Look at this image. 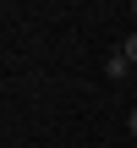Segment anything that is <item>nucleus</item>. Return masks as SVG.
<instances>
[{"mask_svg":"<svg viewBox=\"0 0 137 148\" xmlns=\"http://www.w3.org/2000/svg\"><path fill=\"white\" fill-rule=\"evenodd\" d=\"M126 126H132V137H137V104H132V115H126Z\"/></svg>","mask_w":137,"mask_h":148,"instance_id":"3","label":"nucleus"},{"mask_svg":"<svg viewBox=\"0 0 137 148\" xmlns=\"http://www.w3.org/2000/svg\"><path fill=\"white\" fill-rule=\"evenodd\" d=\"M121 55H126V60H132V66H137V27H132V33H126V38H121Z\"/></svg>","mask_w":137,"mask_h":148,"instance_id":"2","label":"nucleus"},{"mask_svg":"<svg viewBox=\"0 0 137 148\" xmlns=\"http://www.w3.org/2000/svg\"><path fill=\"white\" fill-rule=\"evenodd\" d=\"M126 71H132V60H126V55H121V49H115V55H110V60H104V77H115V82H121V77H126Z\"/></svg>","mask_w":137,"mask_h":148,"instance_id":"1","label":"nucleus"},{"mask_svg":"<svg viewBox=\"0 0 137 148\" xmlns=\"http://www.w3.org/2000/svg\"><path fill=\"white\" fill-rule=\"evenodd\" d=\"M132 16H137V0H132Z\"/></svg>","mask_w":137,"mask_h":148,"instance_id":"4","label":"nucleus"}]
</instances>
